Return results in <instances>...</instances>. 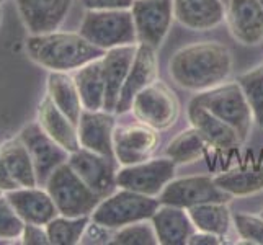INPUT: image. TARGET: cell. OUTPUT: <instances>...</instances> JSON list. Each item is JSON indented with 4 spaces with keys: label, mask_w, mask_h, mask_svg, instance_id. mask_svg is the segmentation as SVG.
Wrapping results in <instances>:
<instances>
[{
    "label": "cell",
    "mask_w": 263,
    "mask_h": 245,
    "mask_svg": "<svg viewBox=\"0 0 263 245\" xmlns=\"http://www.w3.org/2000/svg\"><path fill=\"white\" fill-rule=\"evenodd\" d=\"M168 70L181 88L204 92L228 80L232 72V52L214 41L193 43L172 56Z\"/></svg>",
    "instance_id": "6da1fadb"
},
{
    "label": "cell",
    "mask_w": 263,
    "mask_h": 245,
    "mask_svg": "<svg viewBox=\"0 0 263 245\" xmlns=\"http://www.w3.org/2000/svg\"><path fill=\"white\" fill-rule=\"evenodd\" d=\"M25 49L33 62L49 72L77 70L105 54L103 49L97 48L80 33L72 31L30 34Z\"/></svg>",
    "instance_id": "7a4b0ae2"
},
{
    "label": "cell",
    "mask_w": 263,
    "mask_h": 245,
    "mask_svg": "<svg viewBox=\"0 0 263 245\" xmlns=\"http://www.w3.org/2000/svg\"><path fill=\"white\" fill-rule=\"evenodd\" d=\"M44 186L54 199L59 214L67 217L90 216L103 199L79 177L69 162L54 170Z\"/></svg>",
    "instance_id": "3957f363"
},
{
    "label": "cell",
    "mask_w": 263,
    "mask_h": 245,
    "mask_svg": "<svg viewBox=\"0 0 263 245\" xmlns=\"http://www.w3.org/2000/svg\"><path fill=\"white\" fill-rule=\"evenodd\" d=\"M160 204V199L154 196L121 188L120 192H113L103 198L90 217L92 221L113 231L133 222L151 219Z\"/></svg>",
    "instance_id": "277c9868"
},
{
    "label": "cell",
    "mask_w": 263,
    "mask_h": 245,
    "mask_svg": "<svg viewBox=\"0 0 263 245\" xmlns=\"http://www.w3.org/2000/svg\"><path fill=\"white\" fill-rule=\"evenodd\" d=\"M79 33L103 51L138 44L131 8L129 10H87Z\"/></svg>",
    "instance_id": "5b68a950"
},
{
    "label": "cell",
    "mask_w": 263,
    "mask_h": 245,
    "mask_svg": "<svg viewBox=\"0 0 263 245\" xmlns=\"http://www.w3.org/2000/svg\"><path fill=\"white\" fill-rule=\"evenodd\" d=\"M193 102L204 106L219 120L231 124L239 133L242 141H246L252 128L253 116L239 82H231V84L224 82L214 88L199 92V95L193 98Z\"/></svg>",
    "instance_id": "8992f818"
},
{
    "label": "cell",
    "mask_w": 263,
    "mask_h": 245,
    "mask_svg": "<svg viewBox=\"0 0 263 245\" xmlns=\"http://www.w3.org/2000/svg\"><path fill=\"white\" fill-rule=\"evenodd\" d=\"M131 110L139 123L156 131H164L177 120L178 102L164 82L156 80L136 95Z\"/></svg>",
    "instance_id": "52a82bcc"
},
{
    "label": "cell",
    "mask_w": 263,
    "mask_h": 245,
    "mask_svg": "<svg viewBox=\"0 0 263 245\" xmlns=\"http://www.w3.org/2000/svg\"><path fill=\"white\" fill-rule=\"evenodd\" d=\"M177 163L170 157L149 159L134 165H123L116 174V185L157 198L175 177Z\"/></svg>",
    "instance_id": "ba28073f"
},
{
    "label": "cell",
    "mask_w": 263,
    "mask_h": 245,
    "mask_svg": "<svg viewBox=\"0 0 263 245\" xmlns=\"http://www.w3.org/2000/svg\"><path fill=\"white\" fill-rule=\"evenodd\" d=\"M138 44L159 48L174 20V0H134L131 7Z\"/></svg>",
    "instance_id": "9c48e42d"
},
{
    "label": "cell",
    "mask_w": 263,
    "mask_h": 245,
    "mask_svg": "<svg viewBox=\"0 0 263 245\" xmlns=\"http://www.w3.org/2000/svg\"><path fill=\"white\" fill-rule=\"evenodd\" d=\"M162 204H172L178 208H190L204 203H228L231 195L216 185L214 178L206 175L185 177L172 180L159 196Z\"/></svg>",
    "instance_id": "30bf717a"
},
{
    "label": "cell",
    "mask_w": 263,
    "mask_h": 245,
    "mask_svg": "<svg viewBox=\"0 0 263 245\" xmlns=\"http://www.w3.org/2000/svg\"><path fill=\"white\" fill-rule=\"evenodd\" d=\"M18 136L25 142V146L28 147V152L33 159L38 185L44 186L52 172L69 160L70 154L61 144L54 141L41 128L38 121H33L28 126H25Z\"/></svg>",
    "instance_id": "8fae6325"
},
{
    "label": "cell",
    "mask_w": 263,
    "mask_h": 245,
    "mask_svg": "<svg viewBox=\"0 0 263 245\" xmlns=\"http://www.w3.org/2000/svg\"><path fill=\"white\" fill-rule=\"evenodd\" d=\"M115 160V157L102 156V154L80 147L70 154L67 162L98 196L106 198L115 192V186H118V170Z\"/></svg>",
    "instance_id": "7c38bea8"
},
{
    "label": "cell",
    "mask_w": 263,
    "mask_h": 245,
    "mask_svg": "<svg viewBox=\"0 0 263 245\" xmlns=\"http://www.w3.org/2000/svg\"><path fill=\"white\" fill-rule=\"evenodd\" d=\"M157 77H159V59L156 54V48L147 46V44H138L136 56L133 59L128 77H126L124 85L121 88L115 113L123 115L126 111H129L136 95L142 92L151 84H154Z\"/></svg>",
    "instance_id": "4fadbf2b"
},
{
    "label": "cell",
    "mask_w": 263,
    "mask_h": 245,
    "mask_svg": "<svg viewBox=\"0 0 263 245\" xmlns=\"http://www.w3.org/2000/svg\"><path fill=\"white\" fill-rule=\"evenodd\" d=\"M159 144L157 131L146 124L121 126L113 134L115 159L121 165H134L149 160Z\"/></svg>",
    "instance_id": "5bb4252c"
},
{
    "label": "cell",
    "mask_w": 263,
    "mask_h": 245,
    "mask_svg": "<svg viewBox=\"0 0 263 245\" xmlns=\"http://www.w3.org/2000/svg\"><path fill=\"white\" fill-rule=\"evenodd\" d=\"M74 0H16L20 18L30 34L58 31Z\"/></svg>",
    "instance_id": "9a60e30c"
},
{
    "label": "cell",
    "mask_w": 263,
    "mask_h": 245,
    "mask_svg": "<svg viewBox=\"0 0 263 245\" xmlns=\"http://www.w3.org/2000/svg\"><path fill=\"white\" fill-rule=\"evenodd\" d=\"M5 196L12 203L18 216L25 224L46 225L54 217L59 216V211L54 199L46 188L38 186H18L7 192Z\"/></svg>",
    "instance_id": "2e32d148"
},
{
    "label": "cell",
    "mask_w": 263,
    "mask_h": 245,
    "mask_svg": "<svg viewBox=\"0 0 263 245\" xmlns=\"http://www.w3.org/2000/svg\"><path fill=\"white\" fill-rule=\"evenodd\" d=\"M226 20L232 36L242 44L253 46L263 40V8L258 0H229Z\"/></svg>",
    "instance_id": "e0dca14e"
},
{
    "label": "cell",
    "mask_w": 263,
    "mask_h": 245,
    "mask_svg": "<svg viewBox=\"0 0 263 245\" xmlns=\"http://www.w3.org/2000/svg\"><path fill=\"white\" fill-rule=\"evenodd\" d=\"M115 118L113 113L98 110H84L77 123L80 147L102 156L115 157L113 149V134H115Z\"/></svg>",
    "instance_id": "ac0fdd59"
},
{
    "label": "cell",
    "mask_w": 263,
    "mask_h": 245,
    "mask_svg": "<svg viewBox=\"0 0 263 245\" xmlns=\"http://www.w3.org/2000/svg\"><path fill=\"white\" fill-rule=\"evenodd\" d=\"M138 44H128V46H120L105 51L102 58L103 64V76H105V111L115 113L118 100H120L121 88L124 85V80L128 77V72L131 69L133 59L136 56Z\"/></svg>",
    "instance_id": "d6986e66"
},
{
    "label": "cell",
    "mask_w": 263,
    "mask_h": 245,
    "mask_svg": "<svg viewBox=\"0 0 263 245\" xmlns=\"http://www.w3.org/2000/svg\"><path fill=\"white\" fill-rule=\"evenodd\" d=\"M188 120L195 129L203 134V138L210 142V146L216 149H234L242 144V138L231 124L219 120L211 111L196 102H190L188 105Z\"/></svg>",
    "instance_id": "ffe728a7"
},
{
    "label": "cell",
    "mask_w": 263,
    "mask_h": 245,
    "mask_svg": "<svg viewBox=\"0 0 263 245\" xmlns=\"http://www.w3.org/2000/svg\"><path fill=\"white\" fill-rule=\"evenodd\" d=\"M151 222L162 245H185L196 231L188 210L172 204H160Z\"/></svg>",
    "instance_id": "44dd1931"
},
{
    "label": "cell",
    "mask_w": 263,
    "mask_h": 245,
    "mask_svg": "<svg viewBox=\"0 0 263 245\" xmlns=\"http://www.w3.org/2000/svg\"><path fill=\"white\" fill-rule=\"evenodd\" d=\"M174 16L190 30H211L226 18V4L222 0H174Z\"/></svg>",
    "instance_id": "7402d4cb"
},
{
    "label": "cell",
    "mask_w": 263,
    "mask_h": 245,
    "mask_svg": "<svg viewBox=\"0 0 263 245\" xmlns=\"http://www.w3.org/2000/svg\"><path fill=\"white\" fill-rule=\"evenodd\" d=\"M36 121H38L41 128L58 144H61L69 154L80 149L77 124L74 121H70L69 118L54 105V102L48 95H44V98L41 100V103L38 106V120Z\"/></svg>",
    "instance_id": "603a6c76"
},
{
    "label": "cell",
    "mask_w": 263,
    "mask_h": 245,
    "mask_svg": "<svg viewBox=\"0 0 263 245\" xmlns=\"http://www.w3.org/2000/svg\"><path fill=\"white\" fill-rule=\"evenodd\" d=\"M74 80L84 110H90V111L103 110L106 85H105L102 58L77 69L74 74Z\"/></svg>",
    "instance_id": "cb8c5ba5"
},
{
    "label": "cell",
    "mask_w": 263,
    "mask_h": 245,
    "mask_svg": "<svg viewBox=\"0 0 263 245\" xmlns=\"http://www.w3.org/2000/svg\"><path fill=\"white\" fill-rule=\"evenodd\" d=\"M46 95L59 110L76 124L84 111L74 76L69 72H49L46 82Z\"/></svg>",
    "instance_id": "d4e9b609"
},
{
    "label": "cell",
    "mask_w": 263,
    "mask_h": 245,
    "mask_svg": "<svg viewBox=\"0 0 263 245\" xmlns=\"http://www.w3.org/2000/svg\"><path fill=\"white\" fill-rule=\"evenodd\" d=\"M0 156L18 186H38L33 159L20 136L4 142L0 146Z\"/></svg>",
    "instance_id": "484cf974"
},
{
    "label": "cell",
    "mask_w": 263,
    "mask_h": 245,
    "mask_svg": "<svg viewBox=\"0 0 263 245\" xmlns=\"http://www.w3.org/2000/svg\"><path fill=\"white\" fill-rule=\"evenodd\" d=\"M196 231L211 232L226 237L231 231L232 216L228 208V203H204L188 210Z\"/></svg>",
    "instance_id": "4316f807"
},
{
    "label": "cell",
    "mask_w": 263,
    "mask_h": 245,
    "mask_svg": "<svg viewBox=\"0 0 263 245\" xmlns=\"http://www.w3.org/2000/svg\"><path fill=\"white\" fill-rule=\"evenodd\" d=\"M216 185L231 196H247L263 190V167L232 170L214 177Z\"/></svg>",
    "instance_id": "83f0119b"
},
{
    "label": "cell",
    "mask_w": 263,
    "mask_h": 245,
    "mask_svg": "<svg viewBox=\"0 0 263 245\" xmlns=\"http://www.w3.org/2000/svg\"><path fill=\"white\" fill-rule=\"evenodd\" d=\"M210 146L203 134L193 126L190 129L180 133L177 138L168 144L167 157H170L175 163H192L204 157L206 149Z\"/></svg>",
    "instance_id": "f1b7e54d"
},
{
    "label": "cell",
    "mask_w": 263,
    "mask_h": 245,
    "mask_svg": "<svg viewBox=\"0 0 263 245\" xmlns=\"http://www.w3.org/2000/svg\"><path fill=\"white\" fill-rule=\"evenodd\" d=\"M88 222H90V216H82V217H67L62 214L56 216L52 221L46 224L49 243L52 245L80 243Z\"/></svg>",
    "instance_id": "f546056e"
},
{
    "label": "cell",
    "mask_w": 263,
    "mask_h": 245,
    "mask_svg": "<svg viewBox=\"0 0 263 245\" xmlns=\"http://www.w3.org/2000/svg\"><path fill=\"white\" fill-rule=\"evenodd\" d=\"M237 82L247 98L253 121L257 123V126L263 128V66L242 74Z\"/></svg>",
    "instance_id": "4dcf8cb0"
},
{
    "label": "cell",
    "mask_w": 263,
    "mask_h": 245,
    "mask_svg": "<svg viewBox=\"0 0 263 245\" xmlns=\"http://www.w3.org/2000/svg\"><path fill=\"white\" fill-rule=\"evenodd\" d=\"M151 219L133 222L118 229L113 235L111 243H121V245H157L159 239L156 229H154Z\"/></svg>",
    "instance_id": "1f68e13d"
},
{
    "label": "cell",
    "mask_w": 263,
    "mask_h": 245,
    "mask_svg": "<svg viewBox=\"0 0 263 245\" xmlns=\"http://www.w3.org/2000/svg\"><path fill=\"white\" fill-rule=\"evenodd\" d=\"M25 221L22 219L5 193L0 196V240L15 242L22 239Z\"/></svg>",
    "instance_id": "d6a6232c"
},
{
    "label": "cell",
    "mask_w": 263,
    "mask_h": 245,
    "mask_svg": "<svg viewBox=\"0 0 263 245\" xmlns=\"http://www.w3.org/2000/svg\"><path fill=\"white\" fill-rule=\"evenodd\" d=\"M234 228L240 239L247 243L263 245V217L247 213H237L234 217Z\"/></svg>",
    "instance_id": "836d02e7"
},
{
    "label": "cell",
    "mask_w": 263,
    "mask_h": 245,
    "mask_svg": "<svg viewBox=\"0 0 263 245\" xmlns=\"http://www.w3.org/2000/svg\"><path fill=\"white\" fill-rule=\"evenodd\" d=\"M108 231H111V229L92 221V217H90V222L82 235L80 243H111L113 235H108Z\"/></svg>",
    "instance_id": "e575fe53"
},
{
    "label": "cell",
    "mask_w": 263,
    "mask_h": 245,
    "mask_svg": "<svg viewBox=\"0 0 263 245\" xmlns=\"http://www.w3.org/2000/svg\"><path fill=\"white\" fill-rule=\"evenodd\" d=\"M20 242L25 243V245H46V243H49L46 225L25 224V229H23Z\"/></svg>",
    "instance_id": "d590c367"
},
{
    "label": "cell",
    "mask_w": 263,
    "mask_h": 245,
    "mask_svg": "<svg viewBox=\"0 0 263 245\" xmlns=\"http://www.w3.org/2000/svg\"><path fill=\"white\" fill-rule=\"evenodd\" d=\"M87 10H129L134 0H82Z\"/></svg>",
    "instance_id": "8d00e7d4"
},
{
    "label": "cell",
    "mask_w": 263,
    "mask_h": 245,
    "mask_svg": "<svg viewBox=\"0 0 263 245\" xmlns=\"http://www.w3.org/2000/svg\"><path fill=\"white\" fill-rule=\"evenodd\" d=\"M224 237L221 235H216L211 232H203V231H195L193 235L190 237L188 245H219L222 243Z\"/></svg>",
    "instance_id": "74e56055"
},
{
    "label": "cell",
    "mask_w": 263,
    "mask_h": 245,
    "mask_svg": "<svg viewBox=\"0 0 263 245\" xmlns=\"http://www.w3.org/2000/svg\"><path fill=\"white\" fill-rule=\"evenodd\" d=\"M15 188H18V183L10 175V172H8L2 156H0V192L7 193V192H10V190H15Z\"/></svg>",
    "instance_id": "f35d334b"
},
{
    "label": "cell",
    "mask_w": 263,
    "mask_h": 245,
    "mask_svg": "<svg viewBox=\"0 0 263 245\" xmlns=\"http://www.w3.org/2000/svg\"><path fill=\"white\" fill-rule=\"evenodd\" d=\"M0 22H2V8H0Z\"/></svg>",
    "instance_id": "ab89813d"
},
{
    "label": "cell",
    "mask_w": 263,
    "mask_h": 245,
    "mask_svg": "<svg viewBox=\"0 0 263 245\" xmlns=\"http://www.w3.org/2000/svg\"><path fill=\"white\" fill-rule=\"evenodd\" d=\"M258 2H260V5H261V8H263V0H258Z\"/></svg>",
    "instance_id": "60d3db41"
},
{
    "label": "cell",
    "mask_w": 263,
    "mask_h": 245,
    "mask_svg": "<svg viewBox=\"0 0 263 245\" xmlns=\"http://www.w3.org/2000/svg\"><path fill=\"white\" fill-rule=\"evenodd\" d=\"M222 2H224V4H228V2H229V0H222Z\"/></svg>",
    "instance_id": "b9f144b4"
},
{
    "label": "cell",
    "mask_w": 263,
    "mask_h": 245,
    "mask_svg": "<svg viewBox=\"0 0 263 245\" xmlns=\"http://www.w3.org/2000/svg\"><path fill=\"white\" fill-rule=\"evenodd\" d=\"M260 216H261V217H263V210H261V213H260Z\"/></svg>",
    "instance_id": "7bdbcfd3"
},
{
    "label": "cell",
    "mask_w": 263,
    "mask_h": 245,
    "mask_svg": "<svg viewBox=\"0 0 263 245\" xmlns=\"http://www.w3.org/2000/svg\"><path fill=\"white\" fill-rule=\"evenodd\" d=\"M2 195H4V192H0V196H2Z\"/></svg>",
    "instance_id": "ee69618b"
},
{
    "label": "cell",
    "mask_w": 263,
    "mask_h": 245,
    "mask_svg": "<svg viewBox=\"0 0 263 245\" xmlns=\"http://www.w3.org/2000/svg\"><path fill=\"white\" fill-rule=\"evenodd\" d=\"M2 2H5V0H0V4H2Z\"/></svg>",
    "instance_id": "f6af8a7d"
},
{
    "label": "cell",
    "mask_w": 263,
    "mask_h": 245,
    "mask_svg": "<svg viewBox=\"0 0 263 245\" xmlns=\"http://www.w3.org/2000/svg\"><path fill=\"white\" fill-rule=\"evenodd\" d=\"M0 243H5V242H4V240H0Z\"/></svg>",
    "instance_id": "bcb514c9"
}]
</instances>
